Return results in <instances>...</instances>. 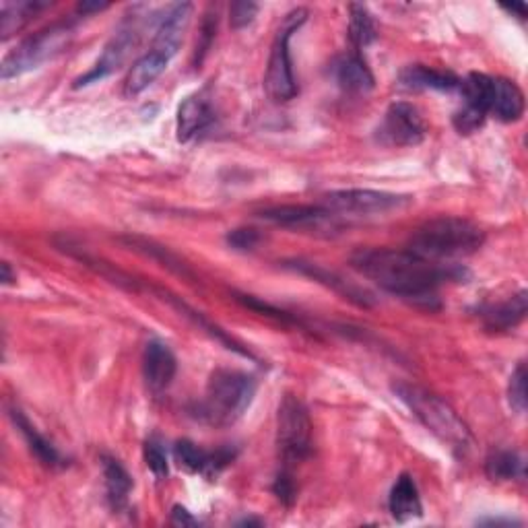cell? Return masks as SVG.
I'll use <instances>...</instances> for the list:
<instances>
[{"label":"cell","mask_w":528,"mask_h":528,"mask_svg":"<svg viewBox=\"0 0 528 528\" xmlns=\"http://www.w3.org/2000/svg\"><path fill=\"white\" fill-rule=\"evenodd\" d=\"M258 242H260V234L256 229H250V227L234 229L227 234V244L236 250H252V248H256Z\"/></svg>","instance_id":"obj_34"},{"label":"cell","mask_w":528,"mask_h":528,"mask_svg":"<svg viewBox=\"0 0 528 528\" xmlns=\"http://www.w3.org/2000/svg\"><path fill=\"white\" fill-rule=\"evenodd\" d=\"M256 394L254 376L238 370H217L211 374L198 417L215 427L234 425L252 405Z\"/></svg>","instance_id":"obj_4"},{"label":"cell","mask_w":528,"mask_h":528,"mask_svg":"<svg viewBox=\"0 0 528 528\" xmlns=\"http://www.w3.org/2000/svg\"><path fill=\"white\" fill-rule=\"evenodd\" d=\"M75 36V27L71 21H58L38 33H33L31 38L23 40L13 52H9L0 64V75L5 81L21 77L29 71L40 69L42 64L60 56L69 48Z\"/></svg>","instance_id":"obj_5"},{"label":"cell","mask_w":528,"mask_h":528,"mask_svg":"<svg viewBox=\"0 0 528 528\" xmlns=\"http://www.w3.org/2000/svg\"><path fill=\"white\" fill-rule=\"evenodd\" d=\"M143 456L149 471L157 477V479H165L170 473L168 469V454H165L163 446L157 440H147L145 448H143Z\"/></svg>","instance_id":"obj_29"},{"label":"cell","mask_w":528,"mask_h":528,"mask_svg":"<svg viewBox=\"0 0 528 528\" xmlns=\"http://www.w3.org/2000/svg\"><path fill=\"white\" fill-rule=\"evenodd\" d=\"M256 15H258V5L246 3V0H240V3H234L229 7V21L234 29H242L250 25Z\"/></svg>","instance_id":"obj_32"},{"label":"cell","mask_w":528,"mask_h":528,"mask_svg":"<svg viewBox=\"0 0 528 528\" xmlns=\"http://www.w3.org/2000/svg\"><path fill=\"white\" fill-rule=\"evenodd\" d=\"M306 19H308L306 9H295L285 15L281 27L275 33L269 64H267V77H264V87H267L269 97L277 104H287L297 95L289 40L293 33L306 23Z\"/></svg>","instance_id":"obj_6"},{"label":"cell","mask_w":528,"mask_h":528,"mask_svg":"<svg viewBox=\"0 0 528 528\" xmlns=\"http://www.w3.org/2000/svg\"><path fill=\"white\" fill-rule=\"evenodd\" d=\"M124 242H126L128 246L135 248V250L145 252L147 256L159 260V262L163 264V267H168V269L174 271L176 275H180V277H184V279H192V281H196V275L188 269V264H184V262H182L176 254H172L168 248L157 246V244H153V242H149V240H143V238H132V236H130V238H124Z\"/></svg>","instance_id":"obj_28"},{"label":"cell","mask_w":528,"mask_h":528,"mask_svg":"<svg viewBox=\"0 0 528 528\" xmlns=\"http://www.w3.org/2000/svg\"><path fill=\"white\" fill-rule=\"evenodd\" d=\"M349 262L361 277L425 310L440 308L438 287L442 283L465 277V269L425 260L409 248H359L351 254Z\"/></svg>","instance_id":"obj_1"},{"label":"cell","mask_w":528,"mask_h":528,"mask_svg":"<svg viewBox=\"0 0 528 528\" xmlns=\"http://www.w3.org/2000/svg\"><path fill=\"white\" fill-rule=\"evenodd\" d=\"M378 38L376 23L372 19V13L368 7L363 5H349V40L351 44L361 50L374 44Z\"/></svg>","instance_id":"obj_27"},{"label":"cell","mask_w":528,"mask_h":528,"mask_svg":"<svg viewBox=\"0 0 528 528\" xmlns=\"http://www.w3.org/2000/svg\"><path fill=\"white\" fill-rule=\"evenodd\" d=\"M485 242L479 225L462 217H436L419 225L409 238V250L417 256L442 262L475 254Z\"/></svg>","instance_id":"obj_2"},{"label":"cell","mask_w":528,"mask_h":528,"mask_svg":"<svg viewBox=\"0 0 528 528\" xmlns=\"http://www.w3.org/2000/svg\"><path fill=\"white\" fill-rule=\"evenodd\" d=\"M143 29H145V17H139V15L126 17L122 25L116 29L108 46L104 48V54L99 56L97 64L87 75L77 79L75 87H87L91 83H97V81L110 77L112 73H116L141 44Z\"/></svg>","instance_id":"obj_9"},{"label":"cell","mask_w":528,"mask_h":528,"mask_svg":"<svg viewBox=\"0 0 528 528\" xmlns=\"http://www.w3.org/2000/svg\"><path fill=\"white\" fill-rule=\"evenodd\" d=\"M427 124L421 112L407 102L392 104L378 128V141L388 147H415L423 143Z\"/></svg>","instance_id":"obj_10"},{"label":"cell","mask_w":528,"mask_h":528,"mask_svg":"<svg viewBox=\"0 0 528 528\" xmlns=\"http://www.w3.org/2000/svg\"><path fill=\"white\" fill-rule=\"evenodd\" d=\"M50 7V3H40V0H21V3H0V33L3 40H9L19 33L40 11Z\"/></svg>","instance_id":"obj_24"},{"label":"cell","mask_w":528,"mask_h":528,"mask_svg":"<svg viewBox=\"0 0 528 528\" xmlns=\"http://www.w3.org/2000/svg\"><path fill=\"white\" fill-rule=\"evenodd\" d=\"M3 283H5V285L13 283V275H11V264H9V262H3Z\"/></svg>","instance_id":"obj_39"},{"label":"cell","mask_w":528,"mask_h":528,"mask_svg":"<svg viewBox=\"0 0 528 528\" xmlns=\"http://www.w3.org/2000/svg\"><path fill=\"white\" fill-rule=\"evenodd\" d=\"M168 64H170V58L155 50L141 56L135 64L130 66L126 83H124V95L135 97L143 93L149 85H153L163 75V71L168 69Z\"/></svg>","instance_id":"obj_20"},{"label":"cell","mask_w":528,"mask_h":528,"mask_svg":"<svg viewBox=\"0 0 528 528\" xmlns=\"http://www.w3.org/2000/svg\"><path fill=\"white\" fill-rule=\"evenodd\" d=\"M285 269H291L293 273L297 275H304L328 289H333L335 293H339L343 300H349L351 304L359 306V308H370L376 304L374 300V295L368 291V289H363L351 281H347L345 277L333 273V271H328V269H322L320 264L316 262H306V260H287L283 264Z\"/></svg>","instance_id":"obj_12"},{"label":"cell","mask_w":528,"mask_h":528,"mask_svg":"<svg viewBox=\"0 0 528 528\" xmlns=\"http://www.w3.org/2000/svg\"><path fill=\"white\" fill-rule=\"evenodd\" d=\"M213 122H215V112L211 108V102L203 93L186 97L184 104L178 110V124H176L178 141L180 143L192 141L194 137L201 135V132H205Z\"/></svg>","instance_id":"obj_16"},{"label":"cell","mask_w":528,"mask_h":528,"mask_svg":"<svg viewBox=\"0 0 528 528\" xmlns=\"http://www.w3.org/2000/svg\"><path fill=\"white\" fill-rule=\"evenodd\" d=\"M277 446L285 469L304 462L312 454V421L306 405L293 394H285L279 407Z\"/></svg>","instance_id":"obj_7"},{"label":"cell","mask_w":528,"mask_h":528,"mask_svg":"<svg viewBox=\"0 0 528 528\" xmlns=\"http://www.w3.org/2000/svg\"><path fill=\"white\" fill-rule=\"evenodd\" d=\"M413 203L411 196L384 192V190H368V188H351L328 192L322 198V207L335 215H386L392 211L407 209Z\"/></svg>","instance_id":"obj_8"},{"label":"cell","mask_w":528,"mask_h":528,"mask_svg":"<svg viewBox=\"0 0 528 528\" xmlns=\"http://www.w3.org/2000/svg\"><path fill=\"white\" fill-rule=\"evenodd\" d=\"M504 11H508V13H514V15H518L520 19H524V17H526V7H524V5H512V7H504Z\"/></svg>","instance_id":"obj_38"},{"label":"cell","mask_w":528,"mask_h":528,"mask_svg":"<svg viewBox=\"0 0 528 528\" xmlns=\"http://www.w3.org/2000/svg\"><path fill=\"white\" fill-rule=\"evenodd\" d=\"M215 31H217V15H215V17H213V15H207V19H205V23H203V36H201V44L196 46V56H194V60H196L198 64L203 62L205 54L209 52V48H211V42H213V38H215Z\"/></svg>","instance_id":"obj_35"},{"label":"cell","mask_w":528,"mask_h":528,"mask_svg":"<svg viewBox=\"0 0 528 528\" xmlns=\"http://www.w3.org/2000/svg\"><path fill=\"white\" fill-rule=\"evenodd\" d=\"M102 467H104L108 500H110L114 510H122L128 502V493L132 489V477L128 475V471L120 465L116 458L104 456Z\"/></svg>","instance_id":"obj_26"},{"label":"cell","mask_w":528,"mask_h":528,"mask_svg":"<svg viewBox=\"0 0 528 528\" xmlns=\"http://www.w3.org/2000/svg\"><path fill=\"white\" fill-rule=\"evenodd\" d=\"M489 114L502 122H518L524 114V93L522 89L504 77H493V93Z\"/></svg>","instance_id":"obj_18"},{"label":"cell","mask_w":528,"mask_h":528,"mask_svg":"<svg viewBox=\"0 0 528 528\" xmlns=\"http://www.w3.org/2000/svg\"><path fill=\"white\" fill-rule=\"evenodd\" d=\"M174 456L178 465L194 475H205V477H217L229 462H234L236 452L231 448H221L215 452H209L201 446H196L190 440H180L174 446Z\"/></svg>","instance_id":"obj_13"},{"label":"cell","mask_w":528,"mask_h":528,"mask_svg":"<svg viewBox=\"0 0 528 528\" xmlns=\"http://www.w3.org/2000/svg\"><path fill=\"white\" fill-rule=\"evenodd\" d=\"M394 394L411 409V413L432 432L440 442L450 446L454 452L465 454L473 436L467 423L438 394L415 384H394Z\"/></svg>","instance_id":"obj_3"},{"label":"cell","mask_w":528,"mask_h":528,"mask_svg":"<svg viewBox=\"0 0 528 528\" xmlns=\"http://www.w3.org/2000/svg\"><path fill=\"white\" fill-rule=\"evenodd\" d=\"M110 5L108 3H79L77 11L81 15H91V13H99V11H106Z\"/></svg>","instance_id":"obj_37"},{"label":"cell","mask_w":528,"mask_h":528,"mask_svg":"<svg viewBox=\"0 0 528 528\" xmlns=\"http://www.w3.org/2000/svg\"><path fill=\"white\" fill-rule=\"evenodd\" d=\"M388 508L392 518H396L399 522H407L423 514L419 489L411 475L403 473L399 479H396L388 498Z\"/></svg>","instance_id":"obj_21"},{"label":"cell","mask_w":528,"mask_h":528,"mask_svg":"<svg viewBox=\"0 0 528 528\" xmlns=\"http://www.w3.org/2000/svg\"><path fill=\"white\" fill-rule=\"evenodd\" d=\"M485 473L491 481L524 479V458L516 450H493L485 460Z\"/></svg>","instance_id":"obj_25"},{"label":"cell","mask_w":528,"mask_h":528,"mask_svg":"<svg viewBox=\"0 0 528 528\" xmlns=\"http://www.w3.org/2000/svg\"><path fill=\"white\" fill-rule=\"evenodd\" d=\"M335 81L347 93H368L374 89V75L357 52L345 54L335 62Z\"/></svg>","instance_id":"obj_19"},{"label":"cell","mask_w":528,"mask_h":528,"mask_svg":"<svg viewBox=\"0 0 528 528\" xmlns=\"http://www.w3.org/2000/svg\"><path fill=\"white\" fill-rule=\"evenodd\" d=\"M273 491H275V495H277L281 504L291 506V504L295 502V498H297V489H295L293 475H291L289 469H285V471H281V473L277 475V479H275V483H273Z\"/></svg>","instance_id":"obj_33"},{"label":"cell","mask_w":528,"mask_h":528,"mask_svg":"<svg viewBox=\"0 0 528 528\" xmlns=\"http://www.w3.org/2000/svg\"><path fill=\"white\" fill-rule=\"evenodd\" d=\"M339 215L326 211L322 205H281L264 209L260 219L295 229V231H310V234H333L339 229Z\"/></svg>","instance_id":"obj_11"},{"label":"cell","mask_w":528,"mask_h":528,"mask_svg":"<svg viewBox=\"0 0 528 528\" xmlns=\"http://www.w3.org/2000/svg\"><path fill=\"white\" fill-rule=\"evenodd\" d=\"M238 300L246 306V308H250V310H256V312H260V314H264V316H271V318H275V320H279V322H287V324H300V320H297V318H293V316H289L287 312H283V310H279V308H273L271 304H267V302H262V300H258V297H254V295H238Z\"/></svg>","instance_id":"obj_31"},{"label":"cell","mask_w":528,"mask_h":528,"mask_svg":"<svg viewBox=\"0 0 528 528\" xmlns=\"http://www.w3.org/2000/svg\"><path fill=\"white\" fill-rule=\"evenodd\" d=\"M526 310H528V293L520 291L502 304L481 308L479 316L483 320V326L491 330V333H506V330L516 328L524 320Z\"/></svg>","instance_id":"obj_17"},{"label":"cell","mask_w":528,"mask_h":528,"mask_svg":"<svg viewBox=\"0 0 528 528\" xmlns=\"http://www.w3.org/2000/svg\"><path fill=\"white\" fill-rule=\"evenodd\" d=\"M399 81L407 89H421V91H454L460 87V79L446 71H436L425 64H409L401 71Z\"/></svg>","instance_id":"obj_22"},{"label":"cell","mask_w":528,"mask_h":528,"mask_svg":"<svg viewBox=\"0 0 528 528\" xmlns=\"http://www.w3.org/2000/svg\"><path fill=\"white\" fill-rule=\"evenodd\" d=\"M508 399L512 409L522 415L526 411V366L520 363V366L514 370L508 386Z\"/></svg>","instance_id":"obj_30"},{"label":"cell","mask_w":528,"mask_h":528,"mask_svg":"<svg viewBox=\"0 0 528 528\" xmlns=\"http://www.w3.org/2000/svg\"><path fill=\"white\" fill-rule=\"evenodd\" d=\"M172 522L178 524V526H196V524H198V520L192 518L190 512H188L186 508H182V506H176V508H174V512H172Z\"/></svg>","instance_id":"obj_36"},{"label":"cell","mask_w":528,"mask_h":528,"mask_svg":"<svg viewBox=\"0 0 528 528\" xmlns=\"http://www.w3.org/2000/svg\"><path fill=\"white\" fill-rule=\"evenodd\" d=\"M11 419L15 423V427L21 432V436L25 438L29 450L36 454V458L42 462L44 467L50 469H60L64 467V458L62 454L56 450V446L52 442H48L36 427L31 425V421L19 411V409H11Z\"/></svg>","instance_id":"obj_23"},{"label":"cell","mask_w":528,"mask_h":528,"mask_svg":"<svg viewBox=\"0 0 528 528\" xmlns=\"http://www.w3.org/2000/svg\"><path fill=\"white\" fill-rule=\"evenodd\" d=\"M190 15H192L190 3H178L165 11L155 27V40H153L151 50L168 56L172 60L182 46L184 31L190 23Z\"/></svg>","instance_id":"obj_15"},{"label":"cell","mask_w":528,"mask_h":528,"mask_svg":"<svg viewBox=\"0 0 528 528\" xmlns=\"http://www.w3.org/2000/svg\"><path fill=\"white\" fill-rule=\"evenodd\" d=\"M178 361L172 349L161 341H149L143 353V374L151 392L168 390L176 378Z\"/></svg>","instance_id":"obj_14"}]
</instances>
